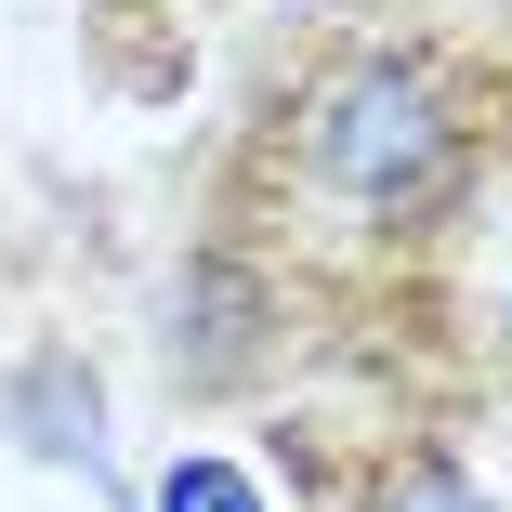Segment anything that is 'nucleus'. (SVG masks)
Returning a JSON list of instances; mask_svg holds the SVG:
<instances>
[{
  "mask_svg": "<svg viewBox=\"0 0 512 512\" xmlns=\"http://www.w3.org/2000/svg\"><path fill=\"white\" fill-rule=\"evenodd\" d=\"M499 145V79L460 40H342L276 92V171L368 237L447 224Z\"/></svg>",
  "mask_w": 512,
  "mask_h": 512,
  "instance_id": "1",
  "label": "nucleus"
},
{
  "mask_svg": "<svg viewBox=\"0 0 512 512\" xmlns=\"http://www.w3.org/2000/svg\"><path fill=\"white\" fill-rule=\"evenodd\" d=\"M368 512H499L460 460H434V447H407V460H381L368 473Z\"/></svg>",
  "mask_w": 512,
  "mask_h": 512,
  "instance_id": "2",
  "label": "nucleus"
}]
</instances>
